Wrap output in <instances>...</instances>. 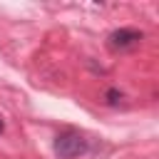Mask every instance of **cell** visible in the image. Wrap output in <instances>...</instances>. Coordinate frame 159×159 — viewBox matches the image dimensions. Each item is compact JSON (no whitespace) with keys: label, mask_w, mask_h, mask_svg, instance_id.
Instances as JSON below:
<instances>
[{"label":"cell","mask_w":159,"mask_h":159,"mask_svg":"<svg viewBox=\"0 0 159 159\" xmlns=\"http://www.w3.org/2000/svg\"><path fill=\"white\" fill-rule=\"evenodd\" d=\"M52 149H55V154H57L60 159H75V157L84 154V152L89 149V144H87V139H84L82 134H77V132H62V134L55 137Z\"/></svg>","instance_id":"6da1fadb"},{"label":"cell","mask_w":159,"mask_h":159,"mask_svg":"<svg viewBox=\"0 0 159 159\" xmlns=\"http://www.w3.org/2000/svg\"><path fill=\"white\" fill-rule=\"evenodd\" d=\"M142 40H144V32H142V30L119 27V30H112V32H109L107 45H109V50H114V52H129V50L139 47Z\"/></svg>","instance_id":"7a4b0ae2"},{"label":"cell","mask_w":159,"mask_h":159,"mask_svg":"<svg viewBox=\"0 0 159 159\" xmlns=\"http://www.w3.org/2000/svg\"><path fill=\"white\" fill-rule=\"evenodd\" d=\"M122 97H124V94H122V92H119L117 87H109V89L104 92V102H107L109 107H117V104L122 102Z\"/></svg>","instance_id":"3957f363"},{"label":"cell","mask_w":159,"mask_h":159,"mask_svg":"<svg viewBox=\"0 0 159 159\" xmlns=\"http://www.w3.org/2000/svg\"><path fill=\"white\" fill-rule=\"evenodd\" d=\"M2 129H5V124H2V119H0V134H2Z\"/></svg>","instance_id":"277c9868"}]
</instances>
